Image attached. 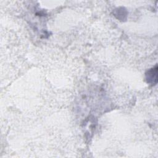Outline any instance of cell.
I'll list each match as a JSON object with an SVG mask.
<instances>
[{"instance_id": "obj_1", "label": "cell", "mask_w": 158, "mask_h": 158, "mask_svg": "<svg viewBox=\"0 0 158 158\" xmlns=\"http://www.w3.org/2000/svg\"><path fill=\"white\" fill-rule=\"evenodd\" d=\"M146 78L148 80V82L156 84L157 80V66L155 67V68L151 69L149 70L148 73H146Z\"/></svg>"}]
</instances>
